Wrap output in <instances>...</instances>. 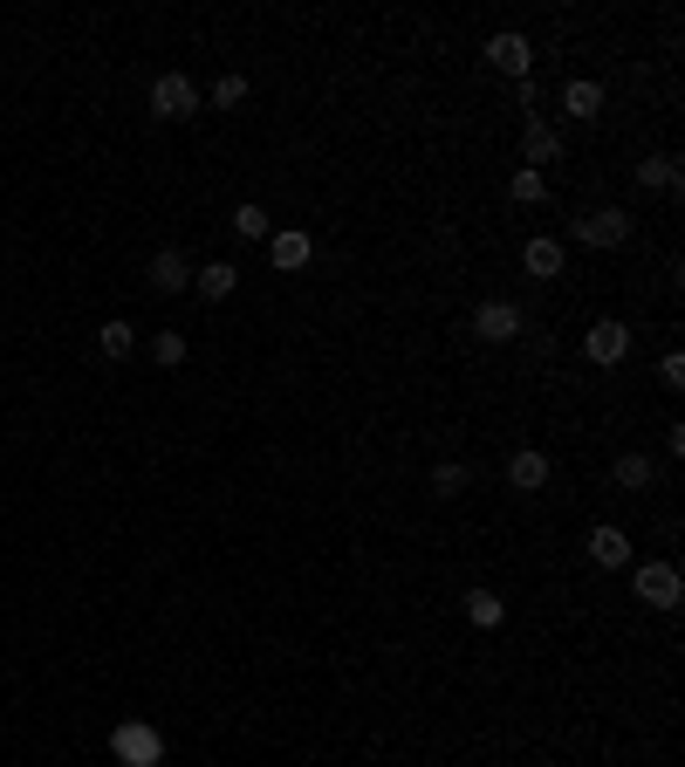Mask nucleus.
Listing matches in <instances>:
<instances>
[{
    "label": "nucleus",
    "mask_w": 685,
    "mask_h": 767,
    "mask_svg": "<svg viewBox=\"0 0 685 767\" xmlns=\"http://www.w3.org/2000/svg\"><path fill=\"white\" fill-rule=\"evenodd\" d=\"M521 268H528L535 281H555L562 274V240H548V233H535L528 248H521Z\"/></svg>",
    "instance_id": "nucleus-13"
},
{
    "label": "nucleus",
    "mask_w": 685,
    "mask_h": 767,
    "mask_svg": "<svg viewBox=\"0 0 685 767\" xmlns=\"http://www.w3.org/2000/svg\"><path fill=\"white\" fill-rule=\"evenodd\" d=\"M583 350H590V363H603V371H611V363L631 356V330H624V322H590Z\"/></svg>",
    "instance_id": "nucleus-6"
},
{
    "label": "nucleus",
    "mask_w": 685,
    "mask_h": 767,
    "mask_svg": "<svg viewBox=\"0 0 685 767\" xmlns=\"http://www.w3.org/2000/svg\"><path fill=\"white\" fill-rule=\"evenodd\" d=\"M179 289H192V261L179 248H158L151 254V295H179Z\"/></svg>",
    "instance_id": "nucleus-8"
},
{
    "label": "nucleus",
    "mask_w": 685,
    "mask_h": 767,
    "mask_svg": "<svg viewBox=\"0 0 685 767\" xmlns=\"http://www.w3.org/2000/svg\"><path fill=\"white\" fill-rule=\"evenodd\" d=\"M233 233L240 240H268V213L254 206V199H248V206H233Z\"/></svg>",
    "instance_id": "nucleus-23"
},
{
    "label": "nucleus",
    "mask_w": 685,
    "mask_h": 767,
    "mask_svg": "<svg viewBox=\"0 0 685 767\" xmlns=\"http://www.w3.org/2000/svg\"><path fill=\"white\" fill-rule=\"evenodd\" d=\"M487 62L501 69V75H514V83H528V75H535V42H528V34H494V42H487Z\"/></svg>",
    "instance_id": "nucleus-5"
},
{
    "label": "nucleus",
    "mask_w": 685,
    "mask_h": 767,
    "mask_svg": "<svg viewBox=\"0 0 685 767\" xmlns=\"http://www.w3.org/2000/svg\"><path fill=\"white\" fill-rule=\"evenodd\" d=\"M611 473H617V487H624V494H644V487L658 480V460H652V453H617Z\"/></svg>",
    "instance_id": "nucleus-15"
},
{
    "label": "nucleus",
    "mask_w": 685,
    "mask_h": 767,
    "mask_svg": "<svg viewBox=\"0 0 685 767\" xmlns=\"http://www.w3.org/2000/svg\"><path fill=\"white\" fill-rule=\"evenodd\" d=\"M507 199H514V206H542L548 179H542V172H514V179H507Z\"/></svg>",
    "instance_id": "nucleus-21"
},
{
    "label": "nucleus",
    "mask_w": 685,
    "mask_h": 767,
    "mask_svg": "<svg viewBox=\"0 0 685 767\" xmlns=\"http://www.w3.org/2000/svg\"><path fill=\"white\" fill-rule=\"evenodd\" d=\"M590 562L596 569H631V535L624 528H590Z\"/></svg>",
    "instance_id": "nucleus-12"
},
{
    "label": "nucleus",
    "mask_w": 685,
    "mask_h": 767,
    "mask_svg": "<svg viewBox=\"0 0 685 767\" xmlns=\"http://www.w3.org/2000/svg\"><path fill=\"white\" fill-rule=\"evenodd\" d=\"M562 110L583 117V124H596V117H603V83H583V75H576V83L562 90Z\"/></svg>",
    "instance_id": "nucleus-17"
},
{
    "label": "nucleus",
    "mask_w": 685,
    "mask_h": 767,
    "mask_svg": "<svg viewBox=\"0 0 685 767\" xmlns=\"http://www.w3.org/2000/svg\"><path fill=\"white\" fill-rule=\"evenodd\" d=\"M473 330H480V343H514L521 336V309L514 302H480L473 309Z\"/></svg>",
    "instance_id": "nucleus-7"
},
{
    "label": "nucleus",
    "mask_w": 685,
    "mask_h": 767,
    "mask_svg": "<svg viewBox=\"0 0 685 767\" xmlns=\"http://www.w3.org/2000/svg\"><path fill=\"white\" fill-rule=\"evenodd\" d=\"M248 103V75H220L213 83V110H240Z\"/></svg>",
    "instance_id": "nucleus-24"
},
{
    "label": "nucleus",
    "mask_w": 685,
    "mask_h": 767,
    "mask_svg": "<svg viewBox=\"0 0 685 767\" xmlns=\"http://www.w3.org/2000/svg\"><path fill=\"white\" fill-rule=\"evenodd\" d=\"M97 350H103L110 363H124V356L138 350V330H131V322H103V330H97Z\"/></svg>",
    "instance_id": "nucleus-19"
},
{
    "label": "nucleus",
    "mask_w": 685,
    "mask_h": 767,
    "mask_svg": "<svg viewBox=\"0 0 685 767\" xmlns=\"http://www.w3.org/2000/svg\"><path fill=\"white\" fill-rule=\"evenodd\" d=\"M151 356L165 363V371H179V363H185V336H179V330H158V336H151Z\"/></svg>",
    "instance_id": "nucleus-22"
},
{
    "label": "nucleus",
    "mask_w": 685,
    "mask_h": 767,
    "mask_svg": "<svg viewBox=\"0 0 685 767\" xmlns=\"http://www.w3.org/2000/svg\"><path fill=\"white\" fill-rule=\"evenodd\" d=\"M192 289H199V302H226L240 289V268L233 261H206V268H192Z\"/></svg>",
    "instance_id": "nucleus-11"
},
{
    "label": "nucleus",
    "mask_w": 685,
    "mask_h": 767,
    "mask_svg": "<svg viewBox=\"0 0 685 767\" xmlns=\"http://www.w3.org/2000/svg\"><path fill=\"white\" fill-rule=\"evenodd\" d=\"M521 158H528V172L555 165V158H562V138H555V124H542V117H528V131H521Z\"/></svg>",
    "instance_id": "nucleus-10"
},
{
    "label": "nucleus",
    "mask_w": 685,
    "mask_h": 767,
    "mask_svg": "<svg viewBox=\"0 0 685 767\" xmlns=\"http://www.w3.org/2000/svg\"><path fill=\"white\" fill-rule=\"evenodd\" d=\"M199 103H206V97H199V83H192L185 69H165V75L151 83V117H165V124H185V117H199Z\"/></svg>",
    "instance_id": "nucleus-2"
},
{
    "label": "nucleus",
    "mask_w": 685,
    "mask_h": 767,
    "mask_svg": "<svg viewBox=\"0 0 685 767\" xmlns=\"http://www.w3.org/2000/svg\"><path fill=\"white\" fill-rule=\"evenodd\" d=\"M570 233L583 240V248H603V254H611V248H624V240H631L637 226H631V213H624V206H596V213H576V220H570Z\"/></svg>",
    "instance_id": "nucleus-3"
},
{
    "label": "nucleus",
    "mask_w": 685,
    "mask_h": 767,
    "mask_svg": "<svg viewBox=\"0 0 685 767\" xmlns=\"http://www.w3.org/2000/svg\"><path fill=\"white\" fill-rule=\"evenodd\" d=\"M473 487V466H460V460H446V466H432V494L439 501H460Z\"/></svg>",
    "instance_id": "nucleus-18"
},
{
    "label": "nucleus",
    "mask_w": 685,
    "mask_h": 767,
    "mask_svg": "<svg viewBox=\"0 0 685 767\" xmlns=\"http://www.w3.org/2000/svg\"><path fill=\"white\" fill-rule=\"evenodd\" d=\"M309 254H315V240H309V233H274V240H268V261H274L281 274L309 268Z\"/></svg>",
    "instance_id": "nucleus-14"
},
{
    "label": "nucleus",
    "mask_w": 685,
    "mask_h": 767,
    "mask_svg": "<svg viewBox=\"0 0 685 767\" xmlns=\"http://www.w3.org/2000/svg\"><path fill=\"white\" fill-rule=\"evenodd\" d=\"M466 617H473V624H480V630H494V624H501V617H507V603H501V596H494V589H473V596H466Z\"/></svg>",
    "instance_id": "nucleus-20"
},
{
    "label": "nucleus",
    "mask_w": 685,
    "mask_h": 767,
    "mask_svg": "<svg viewBox=\"0 0 685 767\" xmlns=\"http://www.w3.org/2000/svg\"><path fill=\"white\" fill-rule=\"evenodd\" d=\"M507 487H514V494H542V487H548V453H542V446H521V453L507 460Z\"/></svg>",
    "instance_id": "nucleus-9"
},
{
    "label": "nucleus",
    "mask_w": 685,
    "mask_h": 767,
    "mask_svg": "<svg viewBox=\"0 0 685 767\" xmlns=\"http://www.w3.org/2000/svg\"><path fill=\"white\" fill-rule=\"evenodd\" d=\"M110 754L124 760V767H158V760H165V734L144 726V719H124V726L110 734Z\"/></svg>",
    "instance_id": "nucleus-4"
},
{
    "label": "nucleus",
    "mask_w": 685,
    "mask_h": 767,
    "mask_svg": "<svg viewBox=\"0 0 685 767\" xmlns=\"http://www.w3.org/2000/svg\"><path fill=\"white\" fill-rule=\"evenodd\" d=\"M658 377H665V384H672V391H678V384H685V356H678V350H672V356H665V363H658Z\"/></svg>",
    "instance_id": "nucleus-25"
},
{
    "label": "nucleus",
    "mask_w": 685,
    "mask_h": 767,
    "mask_svg": "<svg viewBox=\"0 0 685 767\" xmlns=\"http://www.w3.org/2000/svg\"><path fill=\"white\" fill-rule=\"evenodd\" d=\"M631 589H637L644 610H678V603H685V576L672 569V562H637V569H631Z\"/></svg>",
    "instance_id": "nucleus-1"
},
{
    "label": "nucleus",
    "mask_w": 685,
    "mask_h": 767,
    "mask_svg": "<svg viewBox=\"0 0 685 767\" xmlns=\"http://www.w3.org/2000/svg\"><path fill=\"white\" fill-rule=\"evenodd\" d=\"M637 185H652V192H678V185H685V172H678V158H672V151H658V158H644V165H637Z\"/></svg>",
    "instance_id": "nucleus-16"
}]
</instances>
